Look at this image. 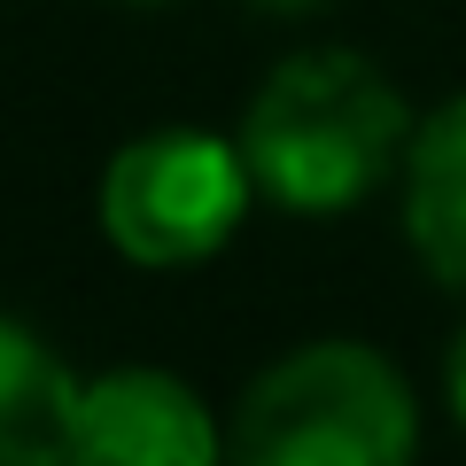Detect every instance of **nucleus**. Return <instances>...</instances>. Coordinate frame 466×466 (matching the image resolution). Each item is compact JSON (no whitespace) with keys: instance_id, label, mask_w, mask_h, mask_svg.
Instances as JSON below:
<instances>
[{"instance_id":"obj_4","label":"nucleus","mask_w":466,"mask_h":466,"mask_svg":"<svg viewBox=\"0 0 466 466\" xmlns=\"http://www.w3.org/2000/svg\"><path fill=\"white\" fill-rule=\"evenodd\" d=\"M70 466H226V428L164 366H116L78 381Z\"/></svg>"},{"instance_id":"obj_2","label":"nucleus","mask_w":466,"mask_h":466,"mask_svg":"<svg viewBox=\"0 0 466 466\" xmlns=\"http://www.w3.org/2000/svg\"><path fill=\"white\" fill-rule=\"evenodd\" d=\"M412 381L366 342H303L233 404L226 466H412Z\"/></svg>"},{"instance_id":"obj_1","label":"nucleus","mask_w":466,"mask_h":466,"mask_svg":"<svg viewBox=\"0 0 466 466\" xmlns=\"http://www.w3.org/2000/svg\"><path fill=\"white\" fill-rule=\"evenodd\" d=\"M412 125L420 116L366 55L311 47L288 55L257 86L249 116H241V156H249L257 195L303 218H334L350 202H366L404 164Z\"/></svg>"},{"instance_id":"obj_3","label":"nucleus","mask_w":466,"mask_h":466,"mask_svg":"<svg viewBox=\"0 0 466 466\" xmlns=\"http://www.w3.org/2000/svg\"><path fill=\"white\" fill-rule=\"evenodd\" d=\"M249 156L241 140L202 133V125H164L140 133L109 156L101 171V233L116 257H133L148 272L210 265L226 249L241 218H249Z\"/></svg>"},{"instance_id":"obj_5","label":"nucleus","mask_w":466,"mask_h":466,"mask_svg":"<svg viewBox=\"0 0 466 466\" xmlns=\"http://www.w3.org/2000/svg\"><path fill=\"white\" fill-rule=\"evenodd\" d=\"M404 233L443 288H466V94L428 109L404 140Z\"/></svg>"},{"instance_id":"obj_8","label":"nucleus","mask_w":466,"mask_h":466,"mask_svg":"<svg viewBox=\"0 0 466 466\" xmlns=\"http://www.w3.org/2000/svg\"><path fill=\"white\" fill-rule=\"evenodd\" d=\"M265 16H311V8H327V0H257Z\"/></svg>"},{"instance_id":"obj_7","label":"nucleus","mask_w":466,"mask_h":466,"mask_svg":"<svg viewBox=\"0 0 466 466\" xmlns=\"http://www.w3.org/2000/svg\"><path fill=\"white\" fill-rule=\"evenodd\" d=\"M443 397H451V412H459V428H466V327H459V342H451V358H443Z\"/></svg>"},{"instance_id":"obj_6","label":"nucleus","mask_w":466,"mask_h":466,"mask_svg":"<svg viewBox=\"0 0 466 466\" xmlns=\"http://www.w3.org/2000/svg\"><path fill=\"white\" fill-rule=\"evenodd\" d=\"M78 373L39 334L0 319V466H70Z\"/></svg>"}]
</instances>
